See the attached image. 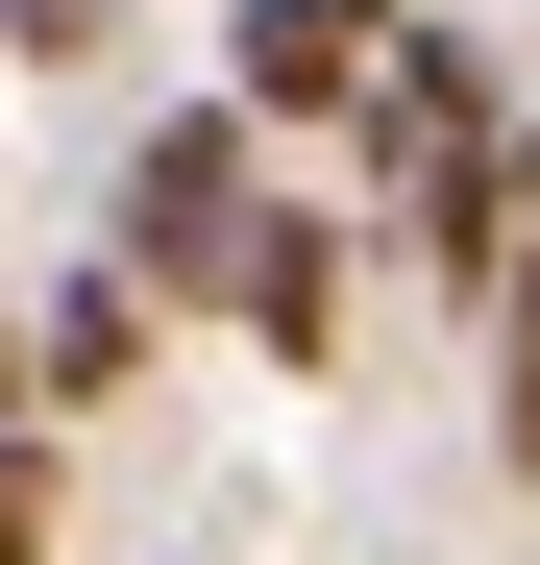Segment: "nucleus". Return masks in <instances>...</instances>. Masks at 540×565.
Masks as SVG:
<instances>
[{
	"label": "nucleus",
	"mask_w": 540,
	"mask_h": 565,
	"mask_svg": "<svg viewBox=\"0 0 540 565\" xmlns=\"http://www.w3.org/2000/svg\"><path fill=\"white\" fill-rule=\"evenodd\" d=\"M270 172H295V148H270L222 74H197V99H148V124H123V198H99V246L148 270L172 320H222V270H246V198H270Z\"/></svg>",
	"instance_id": "f257e3e1"
},
{
	"label": "nucleus",
	"mask_w": 540,
	"mask_h": 565,
	"mask_svg": "<svg viewBox=\"0 0 540 565\" xmlns=\"http://www.w3.org/2000/svg\"><path fill=\"white\" fill-rule=\"evenodd\" d=\"M222 320L320 394V369H344V320H369V246H344V198H295V172H270V198H246V270H222Z\"/></svg>",
	"instance_id": "f03ea898"
},
{
	"label": "nucleus",
	"mask_w": 540,
	"mask_h": 565,
	"mask_svg": "<svg viewBox=\"0 0 540 565\" xmlns=\"http://www.w3.org/2000/svg\"><path fill=\"white\" fill-rule=\"evenodd\" d=\"M369 50H393V0H222V99H246L270 148H344Z\"/></svg>",
	"instance_id": "7ed1b4c3"
},
{
	"label": "nucleus",
	"mask_w": 540,
	"mask_h": 565,
	"mask_svg": "<svg viewBox=\"0 0 540 565\" xmlns=\"http://www.w3.org/2000/svg\"><path fill=\"white\" fill-rule=\"evenodd\" d=\"M148 369H172V296H148L123 246H74L50 296H25V418H123Z\"/></svg>",
	"instance_id": "20e7f679"
},
{
	"label": "nucleus",
	"mask_w": 540,
	"mask_h": 565,
	"mask_svg": "<svg viewBox=\"0 0 540 565\" xmlns=\"http://www.w3.org/2000/svg\"><path fill=\"white\" fill-rule=\"evenodd\" d=\"M467 369H492V467L540 492V124L492 172V270H467Z\"/></svg>",
	"instance_id": "39448f33"
},
{
	"label": "nucleus",
	"mask_w": 540,
	"mask_h": 565,
	"mask_svg": "<svg viewBox=\"0 0 540 565\" xmlns=\"http://www.w3.org/2000/svg\"><path fill=\"white\" fill-rule=\"evenodd\" d=\"M0 565H74V418H0Z\"/></svg>",
	"instance_id": "423d86ee"
},
{
	"label": "nucleus",
	"mask_w": 540,
	"mask_h": 565,
	"mask_svg": "<svg viewBox=\"0 0 540 565\" xmlns=\"http://www.w3.org/2000/svg\"><path fill=\"white\" fill-rule=\"evenodd\" d=\"M148 0H0V74H123Z\"/></svg>",
	"instance_id": "0eeeda50"
},
{
	"label": "nucleus",
	"mask_w": 540,
	"mask_h": 565,
	"mask_svg": "<svg viewBox=\"0 0 540 565\" xmlns=\"http://www.w3.org/2000/svg\"><path fill=\"white\" fill-rule=\"evenodd\" d=\"M0 418H25V296H0Z\"/></svg>",
	"instance_id": "6e6552de"
}]
</instances>
